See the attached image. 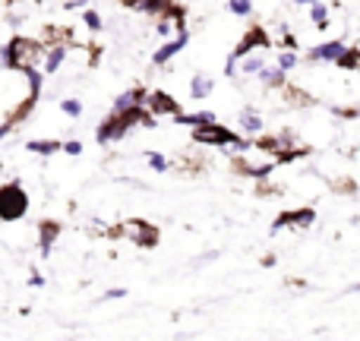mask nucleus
<instances>
[{
  "instance_id": "1",
  "label": "nucleus",
  "mask_w": 360,
  "mask_h": 341,
  "mask_svg": "<svg viewBox=\"0 0 360 341\" xmlns=\"http://www.w3.org/2000/svg\"><path fill=\"white\" fill-rule=\"evenodd\" d=\"M44 57H48V51H44L41 41L25 38V35H16V38L6 41L0 60H4V70H29V67H35L38 60H44Z\"/></svg>"
},
{
  "instance_id": "2",
  "label": "nucleus",
  "mask_w": 360,
  "mask_h": 341,
  "mask_svg": "<svg viewBox=\"0 0 360 341\" xmlns=\"http://www.w3.org/2000/svg\"><path fill=\"white\" fill-rule=\"evenodd\" d=\"M29 212V196H25V186L10 180V184L0 186V218L6 224L19 221V218Z\"/></svg>"
},
{
  "instance_id": "3",
  "label": "nucleus",
  "mask_w": 360,
  "mask_h": 341,
  "mask_svg": "<svg viewBox=\"0 0 360 341\" xmlns=\"http://www.w3.org/2000/svg\"><path fill=\"white\" fill-rule=\"evenodd\" d=\"M193 143L196 146H234L237 152H250V143L237 139L228 127L221 124H202V127H193Z\"/></svg>"
},
{
  "instance_id": "4",
  "label": "nucleus",
  "mask_w": 360,
  "mask_h": 341,
  "mask_svg": "<svg viewBox=\"0 0 360 341\" xmlns=\"http://www.w3.org/2000/svg\"><path fill=\"white\" fill-rule=\"evenodd\" d=\"M120 234H124L127 240H133L136 247H155L158 243V231L152 228L149 221H143V218H130V221L120 228Z\"/></svg>"
},
{
  "instance_id": "5",
  "label": "nucleus",
  "mask_w": 360,
  "mask_h": 341,
  "mask_svg": "<svg viewBox=\"0 0 360 341\" xmlns=\"http://www.w3.org/2000/svg\"><path fill=\"white\" fill-rule=\"evenodd\" d=\"M186 41H190V32H177V38H171V41H165L162 48L155 51V54H152V63H158V67H165V63L171 60V57H177L180 51L186 48Z\"/></svg>"
},
{
  "instance_id": "6",
  "label": "nucleus",
  "mask_w": 360,
  "mask_h": 341,
  "mask_svg": "<svg viewBox=\"0 0 360 341\" xmlns=\"http://www.w3.org/2000/svg\"><path fill=\"white\" fill-rule=\"evenodd\" d=\"M313 218H316V212H313V209L281 212V215L275 218V228H272V231H278V228H310Z\"/></svg>"
},
{
  "instance_id": "7",
  "label": "nucleus",
  "mask_w": 360,
  "mask_h": 341,
  "mask_svg": "<svg viewBox=\"0 0 360 341\" xmlns=\"http://www.w3.org/2000/svg\"><path fill=\"white\" fill-rule=\"evenodd\" d=\"M146 108H149L155 117H162V114H171V117H177V114H180L177 98H171L168 92H152L149 98H146Z\"/></svg>"
},
{
  "instance_id": "8",
  "label": "nucleus",
  "mask_w": 360,
  "mask_h": 341,
  "mask_svg": "<svg viewBox=\"0 0 360 341\" xmlns=\"http://www.w3.org/2000/svg\"><path fill=\"white\" fill-rule=\"evenodd\" d=\"M253 48H269V38H266V32L256 25L253 32H247V38H243L240 44L234 48V54H231V60H240V57H247Z\"/></svg>"
},
{
  "instance_id": "9",
  "label": "nucleus",
  "mask_w": 360,
  "mask_h": 341,
  "mask_svg": "<svg viewBox=\"0 0 360 341\" xmlns=\"http://www.w3.org/2000/svg\"><path fill=\"white\" fill-rule=\"evenodd\" d=\"M348 51L345 41H326V44H316L310 51V60H326V63H338V57Z\"/></svg>"
},
{
  "instance_id": "10",
  "label": "nucleus",
  "mask_w": 360,
  "mask_h": 341,
  "mask_svg": "<svg viewBox=\"0 0 360 341\" xmlns=\"http://www.w3.org/2000/svg\"><path fill=\"white\" fill-rule=\"evenodd\" d=\"M57 237H60V224L57 221H41L38 224V250H41L44 259L51 256V247H54Z\"/></svg>"
},
{
  "instance_id": "11",
  "label": "nucleus",
  "mask_w": 360,
  "mask_h": 341,
  "mask_svg": "<svg viewBox=\"0 0 360 341\" xmlns=\"http://www.w3.org/2000/svg\"><path fill=\"white\" fill-rule=\"evenodd\" d=\"M212 89H215V82L209 79V76H193V82H190V98L193 101H202V98H209L212 95Z\"/></svg>"
},
{
  "instance_id": "12",
  "label": "nucleus",
  "mask_w": 360,
  "mask_h": 341,
  "mask_svg": "<svg viewBox=\"0 0 360 341\" xmlns=\"http://www.w3.org/2000/svg\"><path fill=\"white\" fill-rule=\"evenodd\" d=\"M67 60V44H51L48 57H44V73L54 76L57 70H60V63Z\"/></svg>"
},
{
  "instance_id": "13",
  "label": "nucleus",
  "mask_w": 360,
  "mask_h": 341,
  "mask_svg": "<svg viewBox=\"0 0 360 341\" xmlns=\"http://www.w3.org/2000/svg\"><path fill=\"white\" fill-rule=\"evenodd\" d=\"M240 130L247 133V136H259L262 133V117L253 111V108H247V111L240 114Z\"/></svg>"
},
{
  "instance_id": "14",
  "label": "nucleus",
  "mask_w": 360,
  "mask_h": 341,
  "mask_svg": "<svg viewBox=\"0 0 360 341\" xmlns=\"http://www.w3.org/2000/svg\"><path fill=\"white\" fill-rule=\"evenodd\" d=\"M63 146L57 143V139H29L25 143V152H35V155H54V152H60Z\"/></svg>"
},
{
  "instance_id": "15",
  "label": "nucleus",
  "mask_w": 360,
  "mask_h": 341,
  "mask_svg": "<svg viewBox=\"0 0 360 341\" xmlns=\"http://www.w3.org/2000/svg\"><path fill=\"white\" fill-rule=\"evenodd\" d=\"M174 10V4L171 0H139V13H149V16H165V13Z\"/></svg>"
},
{
  "instance_id": "16",
  "label": "nucleus",
  "mask_w": 360,
  "mask_h": 341,
  "mask_svg": "<svg viewBox=\"0 0 360 341\" xmlns=\"http://www.w3.org/2000/svg\"><path fill=\"white\" fill-rule=\"evenodd\" d=\"M259 79H262V86L266 89H278L281 82H285V70L281 67H262Z\"/></svg>"
},
{
  "instance_id": "17",
  "label": "nucleus",
  "mask_w": 360,
  "mask_h": 341,
  "mask_svg": "<svg viewBox=\"0 0 360 341\" xmlns=\"http://www.w3.org/2000/svg\"><path fill=\"white\" fill-rule=\"evenodd\" d=\"M313 22H316V29H326L329 25V6L319 4V0H313Z\"/></svg>"
},
{
  "instance_id": "18",
  "label": "nucleus",
  "mask_w": 360,
  "mask_h": 341,
  "mask_svg": "<svg viewBox=\"0 0 360 341\" xmlns=\"http://www.w3.org/2000/svg\"><path fill=\"white\" fill-rule=\"evenodd\" d=\"M338 67H342V70H357L360 67V51L357 48H348L342 57H338Z\"/></svg>"
},
{
  "instance_id": "19",
  "label": "nucleus",
  "mask_w": 360,
  "mask_h": 341,
  "mask_svg": "<svg viewBox=\"0 0 360 341\" xmlns=\"http://www.w3.org/2000/svg\"><path fill=\"white\" fill-rule=\"evenodd\" d=\"M228 10L234 16H250L253 13V0H228Z\"/></svg>"
},
{
  "instance_id": "20",
  "label": "nucleus",
  "mask_w": 360,
  "mask_h": 341,
  "mask_svg": "<svg viewBox=\"0 0 360 341\" xmlns=\"http://www.w3.org/2000/svg\"><path fill=\"white\" fill-rule=\"evenodd\" d=\"M262 67H266V60H262L259 54H256V57H247V60H243V73H247V76H259Z\"/></svg>"
},
{
  "instance_id": "21",
  "label": "nucleus",
  "mask_w": 360,
  "mask_h": 341,
  "mask_svg": "<svg viewBox=\"0 0 360 341\" xmlns=\"http://www.w3.org/2000/svg\"><path fill=\"white\" fill-rule=\"evenodd\" d=\"M60 108H63V114H70V117H79V114H82V105H79V101H73V98H67Z\"/></svg>"
},
{
  "instance_id": "22",
  "label": "nucleus",
  "mask_w": 360,
  "mask_h": 341,
  "mask_svg": "<svg viewBox=\"0 0 360 341\" xmlns=\"http://www.w3.org/2000/svg\"><path fill=\"white\" fill-rule=\"evenodd\" d=\"M278 67H281V70H294V67H297V54H291V51H285V54L278 57Z\"/></svg>"
},
{
  "instance_id": "23",
  "label": "nucleus",
  "mask_w": 360,
  "mask_h": 341,
  "mask_svg": "<svg viewBox=\"0 0 360 341\" xmlns=\"http://www.w3.org/2000/svg\"><path fill=\"white\" fill-rule=\"evenodd\" d=\"M149 165H152L155 171H168V158L158 155V152H149Z\"/></svg>"
},
{
  "instance_id": "24",
  "label": "nucleus",
  "mask_w": 360,
  "mask_h": 341,
  "mask_svg": "<svg viewBox=\"0 0 360 341\" xmlns=\"http://www.w3.org/2000/svg\"><path fill=\"white\" fill-rule=\"evenodd\" d=\"M82 19H86V25H89V29H92V32H101V16H98V13H95V10H89Z\"/></svg>"
},
{
  "instance_id": "25",
  "label": "nucleus",
  "mask_w": 360,
  "mask_h": 341,
  "mask_svg": "<svg viewBox=\"0 0 360 341\" xmlns=\"http://www.w3.org/2000/svg\"><path fill=\"white\" fill-rule=\"evenodd\" d=\"M63 152H67V155H79L82 143H79V139H73V143H63Z\"/></svg>"
},
{
  "instance_id": "26",
  "label": "nucleus",
  "mask_w": 360,
  "mask_h": 341,
  "mask_svg": "<svg viewBox=\"0 0 360 341\" xmlns=\"http://www.w3.org/2000/svg\"><path fill=\"white\" fill-rule=\"evenodd\" d=\"M117 297H127V288H111V291H105V300H117Z\"/></svg>"
},
{
  "instance_id": "27",
  "label": "nucleus",
  "mask_w": 360,
  "mask_h": 341,
  "mask_svg": "<svg viewBox=\"0 0 360 341\" xmlns=\"http://www.w3.org/2000/svg\"><path fill=\"white\" fill-rule=\"evenodd\" d=\"M351 291H354V294H360V281H357V285H354V288H351Z\"/></svg>"
},
{
  "instance_id": "28",
  "label": "nucleus",
  "mask_w": 360,
  "mask_h": 341,
  "mask_svg": "<svg viewBox=\"0 0 360 341\" xmlns=\"http://www.w3.org/2000/svg\"><path fill=\"white\" fill-rule=\"evenodd\" d=\"M294 4H313V0H294Z\"/></svg>"
}]
</instances>
